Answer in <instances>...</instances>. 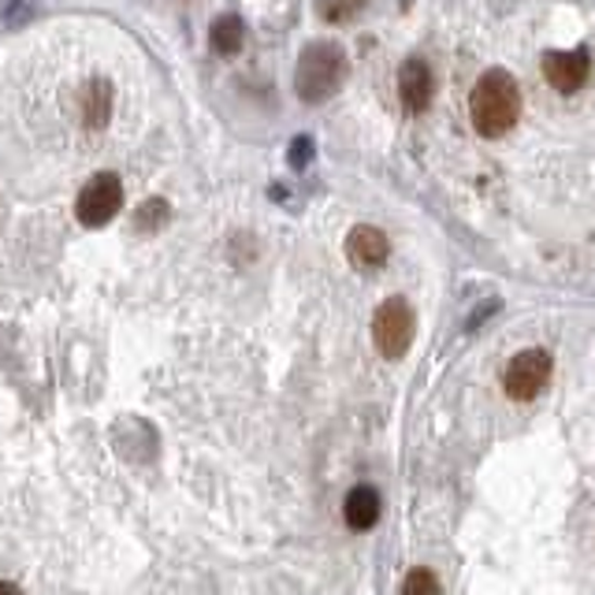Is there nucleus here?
Listing matches in <instances>:
<instances>
[{
	"label": "nucleus",
	"instance_id": "f257e3e1",
	"mask_svg": "<svg viewBox=\"0 0 595 595\" xmlns=\"http://www.w3.org/2000/svg\"><path fill=\"white\" fill-rule=\"evenodd\" d=\"M469 116H472V127L484 138H498L518 124L521 90L518 83H514V75L503 72V67H492V72L480 75V83L472 86V98H469Z\"/></svg>",
	"mask_w": 595,
	"mask_h": 595
},
{
	"label": "nucleus",
	"instance_id": "f03ea898",
	"mask_svg": "<svg viewBox=\"0 0 595 595\" xmlns=\"http://www.w3.org/2000/svg\"><path fill=\"white\" fill-rule=\"evenodd\" d=\"M346 83V52L336 41H313L309 49L298 56L294 90L305 104H320L336 98Z\"/></svg>",
	"mask_w": 595,
	"mask_h": 595
},
{
	"label": "nucleus",
	"instance_id": "7ed1b4c3",
	"mask_svg": "<svg viewBox=\"0 0 595 595\" xmlns=\"http://www.w3.org/2000/svg\"><path fill=\"white\" fill-rule=\"evenodd\" d=\"M372 343L383 357H402L414 343V309L406 298H388L372 317Z\"/></svg>",
	"mask_w": 595,
	"mask_h": 595
},
{
	"label": "nucleus",
	"instance_id": "20e7f679",
	"mask_svg": "<svg viewBox=\"0 0 595 595\" xmlns=\"http://www.w3.org/2000/svg\"><path fill=\"white\" fill-rule=\"evenodd\" d=\"M119 208H124V182H119V175H112V172L93 175L75 201V216L86 227H104Z\"/></svg>",
	"mask_w": 595,
	"mask_h": 595
},
{
	"label": "nucleus",
	"instance_id": "39448f33",
	"mask_svg": "<svg viewBox=\"0 0 595 595\" xmlns=\"http://www.w3.org/2000/svg\"><path fill=\"white\" fill-rule=\"evenodd\" d=\"M550 380V354L547 350H524V354L514 357L510 365H506V395H510L514 402H529L536 398L540 391L547 388Z\"/></svg>",
	"mask_w": 595,
	"mask_h": 595
},
{
	"label": "nucleus",
	"instance_id": "423d86ee",
	"mask_svg": "<svg viewBox=\"0 0 595 595\" xmlns=\"http://www.w3.org/2000/svg\"><path fill=\"white\" fill-rule=\"evenodd\" d=\"M544 78L558 93H577L592 78V56L588 49L570 52H547L544 56Z\"/></svg>",
	"mask_w": 595,
	"mask_h": 595
},
{
	"label": "nucleus",
	"instance_id": "0eeeda50",
	"mask_svg": "<svg viewBox=\"0 0 595 595\" xmlns=\"http://www.w3.org/2000/svg\"><path fill=\"white\" fill-rule=\"evenodd\" d=\"M432 93H435V83H432V72H428L425 60H406L398 72L402 109H406L409 116H421L428 104H432Z\"/></svg>",
	"mask_w": 595,
	"mask_h": 595
},
{
	"label": "nucleus",
	"instance_id": "6e6552de",
	"mask_svg": "<svg viewBox=\"0 0 595 595\" xmlns=\"http://www.w3.org/2000/svg\"><path fill=\"white\" fill-rule=\"evenodd\" d=\"M391 253V242L380 227H369V224H357L354 231L346 235V257L354 261V268H380Z\"/></svg>",
	"mask_w": 595,
	"mask_h": 595
},
{
	"label": "nucleus",
	"instance_id": "1a4fd4ad",
	"mask_svg": "<svg viewBox=\"0 0 595 595\" xmlns=\"http://www.w3.org/2000/svg\"><path fill=\"white\" fill-rule=\"evenodd\" d=\"M343 518L354 532H369L376 521H380V492L376 488H354L343 503Z\"/></svg>",
	"mask_w": 595,
	"mask_h": 595
},
{
	"label": "nucleus",
	"instance_id": "9d476101",
	"mask_svg": "<svg viewBox=\"0 0 595 595\" xmlns=\"http://www.w3.org/2000/svg\"><path fill=\"white\" fill-rule=\"evenodd\" d=\"M112 116V86L104 78H93L83 90V124L90 130H101Z\"/></svg>",
	"mask_w": 595,
	"mask_h": 595
},
{
	"label": "nucleus",
	"instance_id": "9b49d317",
	"mask_svg": "<svg viewBox=\"0 0 595 595\" xmlns=\"http://www.w3.org/2000/svg\"><path fill=\"white\" fill-rule=\"evenodd\" d=\"M242 41H246V26H242L239 15H220L213 23V49L220 56H235L242 49Z\"/></svg>",
	"mask_w": 595,
	"mask_h": 595
},
{
	"label": "nucleus",
	"instance_id": "f8f14e48",
	"mask_svg": "<svg viewBox=\"0 0 595 595\" xmlns=\"http://www.w3.org/2000/svg\"><path fill=\"white\" fill-rule=\"evenodd\" d=\"M168 216H172V208H168V201L164 198H149V201H142L138 205V213H135V227L142 235H149V231H161L164 224H168Z\"/></svg>",
	"mask_w": 595,
	"mask_h": 595
},
{
	"label": "nucleus",
	"instance_id": "ddd939ff",
	"mask_svg": "<svg viewBox=\"0 0 595 595\" xmlns=\"http://www.w3.org/2000/svg\"><path fill=\"white\" fill-rule=\"evenodd\" d=\"M369 0H317V15L324 23H350Z\"/></svg>",
	"mask_w": 595,
	"mask_h": 595
},
{
	"label": "nucleus",
	"instance_id": "4468645a",
	"mask_svg": "<svg viewBox=\"0 0 595 595\" xmlns=\"http://www.w3.org/2000/svg\"><path fill=\"white\" fill-rule=\"evenodd\" d=\"M398 595H443V588H440V581H435L432 570L417 566V570L406 573V581H402V592Z\"/></svg>",
	"mask_w": 595,
	"mask_h": 595
},
{
	"label": "nucleus",
	"instance_id": "2eb2a0df",
	"mask_svg": "<svg viewBox=\"0 0 595 595\" xmlns=\"http://www.w3.org/2000/svg\"><path fill=\"white\" fill-rule=\"evenodd\" d=\"M38 12V0H0V26L26 23Z\"/></svg>",
	"mask_w": 595,
	"mask_h": 595
},
{
	"label": "nucleus",
	"instance_id": "dca6fc26",
	"mask_svg": "<svg viewBox=\"0 0 595 595\" xmlns=\"http://www.w3.org/2000/svg\"><path fill=\"white\" fill-rule=\"evenodd\" d=\"M287 156H291V168H298V172L309 168V161H313V138L298 135L294 142H291V153H287Z\"/></svg>",
	"mask_w": 595,
	"mask_h": 595
},
{
	"label": "nucleus",
	"instance_id": "f3484780",
	"mask_svg": "<svg viewBox=\"0 0 595 595\" xmlns=\"http://www.w3.org/2000/svg\"><path fill=\"white\" fill-rule=\"evenodd\" d=\"M0 595H23V588H15V584L0 581Z\"/></svg>",
	"mask_w": 595,
	"mask_h": 595
}]
</instances>
